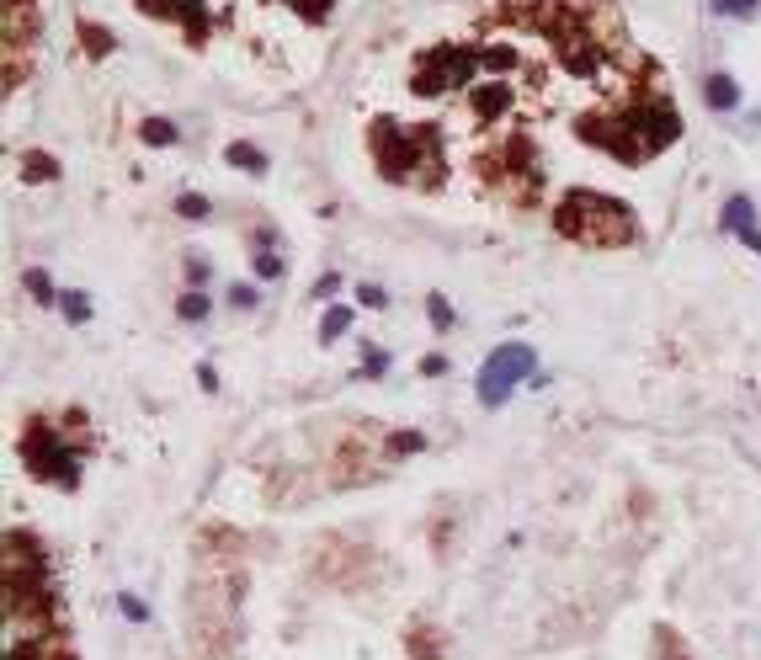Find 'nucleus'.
I'll return each instance as SVG.
<instances>
[{"label": "nucleus", "mask_w": 761, "mask_h": 660, "mask_svg": "<svg viewBox=\"0 0 761 660\" xmlns=\"http://www.w3.org/2000/svg\"><path fill=\"white\" fill-rule=\"evenodd\" d=\"M740 240H745V251H756V256H761V229H745Z\"/></svg>", "instance_id": "72a5a7b5"}, {"label": "nucleus", "mask_w": 761, "mask_h": 660, "mask_svg": "<svg viewBox=\"0 0 761 660\" xmlns=\"http://www.w3.org/2000/svg\"><path fill=\"white\" fill-rule=\"evenodd\" d=\"M22 288H27L37 304H54V278H48L43 267H27V272H22Z\"/></svg>", "instance_id": "f3484780"}, {"label": "nucleus", "mask_w": 761, "mask_h": 660, "mask_svg": "<svg viewBox=\"0 0 761 660\" xmlns=\"http://www.w3.org/2000/svg\"><path fill=\"white\" fill-rule=\"evenodd\" d=\"M363 373H367V378H384V373H389V351L367 346V351H363Z\"/></svg>", "instance_id": "393cba45"}, {"label": "nucleus", "mask_w": 761, "mask_h": 660, "mask_svg": "<svg viewBox=\"0 0 761 660\" xmlns=\"http://www.w3.org/2000/svg\"><path fill=\"white\" fill-rule=\"evenodd\" d=\"M373 160L389 182H410V187H437L442 176V128L437 123H421V128H405L395 118H378L373 133Z\"/></svg>", "instance_id": "7ed1b4c3"}, {"label": "nucleus", "mask_w": 761, "mask_h": 660, "mask_svg": "<svg viewBox=\"0 0 761 660\" xmlns=\"http://www.w3.org/2000/svg\"><path fill=\"white\" fill-rule=\"evenodd\" d=\"M224 160H229L235 171H245V176H267V150H261V144H245V139H235V144L224 150Z\"/></svg>", "instance_id": "1a4fd4ad"}, {"label": "nucleus", "mask_w": 761, "mask_h": 660, "mask_svg": "<svg viewBox=\"0 0 761 660\" xmlns=\"http://www.w3.org/2000/svg\"><path fill=\"white\" fill-rule=\"evenodd\" d=\"M299 11L314 22V16H325V11H331V0H299Z\"/></svg>", "instance_id": "2f4dec72"}, {"label": "nucleus", "mask_w": 761, "mask_h": 660, "mask_svg": "<svg viewBox=\"0 0 761 660\" xmlns=\"http://www.w3.org/2000/svg\"><path fill=\"white\" fill-rule=\"evenodd\" d=\"M118 607H122V618H128V623H150V607H144V602L133 597V592H122V597H118Z\"/></svg>", "instance_id": "b1692460"}, {"label": "nucleus", "mask_w": 761, "mask_h": 660, "mask_svg": "<svg viewBox=\"0 0 761 660\" xmlns=\"http://www.w3.org/2000/svg\"><path fill=\"white\" fill-rule=\"evenodd\" d=\"M676 133H682V118H676V107L661 101V96L629 101L618 118H586L580 123V139H591L597 150L618 155L623 165H644L650 155H661L666 144H676Z\"/></svg>", "instance_id": "f257e3e1"}, {"label": "nucleus", "mask_w": 761, "mask_h": 660, "mask_svg": "<svg viewBox=\"0 0 761 660\" xmlns=\"http://www.w3.org/2000/svg\"><path fill=\"white\" fill-rule=\"evenodd\" d=\"M554 229L565 240H576V246H591V251H618V246H634L639 240L634 208L608 197V192H591V187H576L559 197Z\"/></svg>", "instance_id": "f03ea898"}, {"label": "nucleus", "mask_w": 761, "mask_h": 660, "mask_svg": "<svg viewBox=\"0 0 761 660\" xmlns=\"http://www.w3.org/2000/svg\"><path fill=\"white\" fill-rule=\"evenodd\" d=\"M139 133H144V144H154V150H171V144L182 139V128L171 123V118H150V123L139 128Z\"/></svg>", "instance_id": "4468645a"}, {"label": "nucleus", "mask_w": 761, "mask_h": 660, "mask_svg": "<svg viewBox=\"0 0 761 660\" xmlns=\"http://www.w3.org/2000/svg\"><path fill=\"white\" fill-rule=\"evenodd\" d=\"M335 288H341V278H335V272H325V278H320V283H314V299H331Z\"/></svg>", "instance_id": "7c9ffc66"}, {"label": "nucleus", "mask_w": 761, "mask_h": 660, "mask_svg": "<svg viewBox=\"0 0 761 660\" xmlns=\"http://www.w3.org/2000/svg\"><path fill=\"white\" fill-rule=\"evenodd\" d=\"M22 464H27L37 479L75 485V453L64 447V437H59L54 421H27V432H22Z\"/></svg>", "instance_id": "423d86ee"}, {"label": "nucleus", "mask_w": 761, "mask_h": 660, "mask_svg": "<svg viewBox=\"0 0 761 660\" xmlns=\"http://www.w3.org/2000/svg\"><path fill=\"white\" fill-rule=\"evenodd\" d=\"M708 11L713 16H730V22H751L761 11V0H708Z\"/></svg>", "instance_id": "dca6fc26"}, {"label": "nucleus", "mask_w": 761, "mask_h": 660, "mask_svg": "<svg viewBox=\"0 0 761 660\" xmlns=\"http://www.w3.org/2000/svg\"><path fill=\"white\" fill-rule=\"evenodd\" d=\"M389 447H395V453H421V447H427V437H421V432H395V437H389Z\"/></svg>", "instance_id": "bb28decb"}, {"label": "nucleus", "mask_w": 761, "mask_h": 660, "mask_svg": "<svg viewBox=\"0 0 761 660\" xmlns=\"http://www.w3.org/2000/svg\"><path fill=\"white\" fill-rule=\"evenodd\" d=\"M346 330H352V309H346V304H331L325 320H320V341H341Z\"/></svg>", "instance_id": "2eb2a0df"}, {"label": "nucleus", "mask_w": 761, "mask_h": 660, "mask_svg": "<svg viewBox=\"0 0 761 660\" xmlns=\"http://www.w3.org/2000/svg\"><path fill=\"white\" fill-rule=\"evenodd\" d=\"M719 224H724V235H745V229H756V203L735 192L730 203H724V219Z\"/></svg>", "instance_id": "9d476101"}, {"label": "nucleus", "mask_w": 761, "mask_h": 660, "mask_svg": "<svg viewBox=\"0 0 761 660\" xmlns=\"http://www.w3.org/2000/svg\"><path fill=\"white\" fill-rule=\"evenodd\" d=\"M703 101H708L713 112H735V107H740V80H735V75H724V69H719V75H708V80H703Z\"/></svg>", "instance_id": "6e6552de"}, {"label": "nucleus", "mask_w": 761, "mask_h": 660, "mask_svg": "<svg viewBox=\"0 0 761 660\" xmlns=\"http://www.w3.org/2000/svg\"><path fill=\"white\" fill-rule=\"evenodd\" d=\"M80 37H86V54H91V59L112 54V32H101L96 22H80Z\"/></svg>", "instance_id": "6ab92c4d"}, {"label": "nucleus", "mask_w": 761, "mask_h": 660, "mask_svg": "<svg viewBox=\"0 0 761 660\" xmlns=\"http://www.w3.org/2000/svg\"><path fill=\"white\" fill-rule=\"evenodd\" d=\"M186 278L192 283H208V261H186Z\"/></svg>", "instance_id": "473e14b6"}, {"label": "nucleus", "mask_w": 761, "mask_h": 660, "mask_svg": "<svg viewBox=\"0 0 761 660\" xmlns=\"http://www.w3.org/2000/svg\"><path fill=\"white\" fill-rule=\"evenodd\" d=\"M64 320H69V325H86V320H91V299H86L80 288L64 293Z\"/></svg>", "instance_id": "aec40b11"}, {"label": "nucleus", "mask_w": 761, "mask_h": 660, "mask_svg": "<svg viewBox=\"0 0 761 660\" xmlns=\"http://www.w3.org/2000/svg\"><path fill=\"white\" fill-rule=\"evenodd\" d=\"M176 315H182V320H192V325H197V320H208V293L186 288L182 299H176Z\"/></svg>", "instance_id": "a211bd4d"}, {"label": "nucleus", "mask_w": 761, "mask_h": 660, "mask_svg": "<svg viewBox=\"0 0 761 660\" xmlns=\"http://www.w3.org/2000/svg\"><path fill=\"white\" fill-rule=\"evenodd\" d=\"M427 320L437 330H448V325H453V304H448L442 293H427Z\"/></svg>", "instance_id": "4be33fe9"}, {"label": "nucleus", "mask_w": 761, "mask_h": 660, "mask_svg": "<svg viewBox=\"0 0 761 660\" xmlns=\"http://www.w3.org/2000/svg\"><path fill=\"white\" fill-rule=\"evenodd\" d=\"M405 644H410L416 660H442V634L431 629V623H416V629L405 634Z\"/></svg>", "instance_id": "9b49d317"}, {"label": "nucleus", "mask_w": 761, "mask_h": 660, "mask_svg": "<svg viewBox=\"0 0 761 660\" xmlns=\"http://www.w3.org/2000/svg\"><path fill=\"white\" fill-rule=\"evenodd\" d=\"M197 383H203L208 394H214V389H218V368H214V362H203V368H197Z\"/></svg>", "instance_id": "c756f323"}, {"label": "nucleus", "mask_w": 761, "mask_h": 660, "mask_svg": "<svg viewBox=\"0 0 761 660\" xmlns=\"http://www.w3.org/2000/svg\"><path fill=\"white\" fill-rule=\"evenodd\" d=\"M421 373H427V378L448 373V357H442V351H431V357H421Z\"/></svg>", "instance_id": "c85d7f7f"}, {"label": "nucleus", "mask_w": 761, "mask_h": 660, "mask_svg": "<svg viewBox=\"0 0 761 660\" xmlns=\"http://www.w3.org/2000/svg\"><path fill=\"white\" fill-rule=\"evenodd\" d=\"M22 176L27 182H59V165H54V155H43V150H27L22 155Z\"/></svg>", "instance_id": "ddd939ff"}, {"label": "nucleus", "mask_w": 761, "mask_h": 660, "mask_svg": "<svg viewBox=\"0 0 761 660\" xmlns=\"http://www.w3.org/2000/svg\"><path fill=\"white\" fill-rule=\"evenodd\" d=\"M480 48H463V43H437L427 59L416 64V75H410V91L416 96H437L448 91V86H463V80H474V69H480Z\"/></svg>", "instance_id": "39448f33"}, {"label": "nucleus", "mask_w": 761, "mask_h": 660, "mask_svg": "<svg viewBox=\"0 0 761 660\" xmlns=\"http://www.w3.org/2000/svg\"><path fill=\"white\" fill-rule=\"evenodd\" d=\"M176 214H182V219H208L214 208H208L203 192H182V197H176Z\"/></svg>", "instance_id": "412c9836"}, {"label": "nucleus", "mask_w": 761, "mask_h": 660, "mask_svg": "<svg viewBox=\"0 0 761 660\" xmlns=\"http://www.w3.org/2000/svg\"><path fill=\"white\" fill-rule=\"evenodd\" d=\"M506 101H512L506 80H490V86H480V91H474V112H480V118H501V112H506Z\"/></svg>", "instance_id": "f8f14e48"}, {"label": "nucleus", "mask_w": 761, "mask_h": 660, "mask_svg": "<svg viewBox=\"0 0 761 660\" xmlns=\"http://www.w3.org/2000/svg\"><path fill=\"white\" fill-rule=\"evenodd\" d=\"M533 346L527 341H506V346H495L485 357V368H480V383H474V394H480V405H506L512 400V389H517L522 378H533Z\"/></svg>", "instance_id": "20e7f679"}, {"label": "nucleus", "mask_w": 761, "mask_h": 660, "mask_svg": "<svg viewBox=\"0 0 761 660\" xmlns=\"http://www.w3.org/2000/svg\"><path fill=\"white\" fill-rule=\"evenodd\" d=\"M357 299H363L367 309H389V293H384V288H373V283L357 288Z\"/></svg>", "instance_id": "cd10ccee"}, {"label": "nucleus", "mask_w": 761, "mask_h": 660, "mask_svg": "<svg viewBox=\"0 0 761 660\" xmlns=\"http://www.w3.org/2000/svg\"><path fill=\"white\" fill-rule=\"evenodd\" d=\"M229 304H235V309H256V304H261V288H256V283H235Z\"/></svg>", "instance_id": "a878e982"}, {"label": "nucleus", "mask_w": 761, "mask_h": 660, "mask_svg": "<svg viewBox=\"0 0 761 660\" xmlns=\"http://www.w3.org/2000/svg\"><path fill=\"white\" fill-rule=\"evenodd\" d=\"M256 278H261V283H277V278H282V256L256 251Z\"/></svg>", "instance_id": "5701e85b"}, {"label": "nucleus", "mask_w": 761, "mask_h": 660, "mask_svg": "<svg viewBox=\"0 0 761 660\" xmlns=\"http://www.w3.org/2000/svg\"><path fill=\"white\" fill-rule=\"evenodd\" d=\"M32 37H37V11H32V0H5V54L27 48Z\"/></svg>", "instance_id": "0eeeda50"}]
</instances>
